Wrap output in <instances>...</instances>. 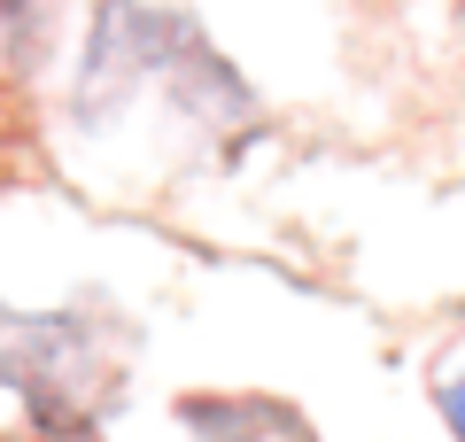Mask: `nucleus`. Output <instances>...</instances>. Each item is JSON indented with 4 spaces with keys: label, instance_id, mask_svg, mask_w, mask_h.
<instances>
[{
    "label": "nucleus",
    "instance_id": "obj_1",
    "mask_svg": "<svg viewBox=\"0 0 465 442\" xmlns=\"http://www.w3.org/2000/svg\"><path fill=\"white\" fill-rule=\"evenodd\" d=\"M39 39V0H0V63Z\"/></svg>",
    "mask_w": 465,
    "mask_h": 442
},
{
    "label": "nucleus",
    "instance_id": "obj_3",
    "mask_svg": "<svg viewBox=\"0 0 465 442\" xmlns=\"http://www.w3.org/2000/svg\"><path fill=\"white\" fill-rule=\"evenodd\" d=\"M47 442H85V435H47Z\"/></svg>",
    "mask_w": 465,
    "mask_h": 442
},
{
    "label": "nucleus",
    "instance_id": "obj_2",
    "mask_svg": "<svg viewBox=\"0 0 465 442\" xmlns=\"http://www.w3.org/2000/svg\"><path fill=\"white\" fill-rule=\"evenodd\" d=\"M442 419H450V435L465 442V380H450V388H442Z\"/></svg>",
    "mask_w": 465,
    "mask_h": 442
}]
</instances>
